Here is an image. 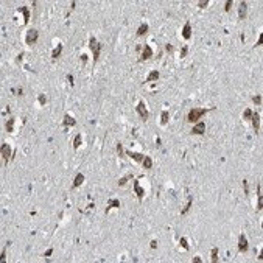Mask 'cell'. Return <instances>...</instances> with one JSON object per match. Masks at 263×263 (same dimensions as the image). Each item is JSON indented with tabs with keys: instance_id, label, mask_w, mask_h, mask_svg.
Wrapping results in <instances>:
<instances>
[{
	"instance_id": "7",
	"label": "cell",
	"mask_w": 263,
	"mask_h": 263,
	"mask_svg": "<svg viewBox=\"0 0 263 263\" xmlns=\"http://www.w3.org/2000/svg\"><path fill=\"white\" fill-rule=\"evenodd\" d=\"M204 132H206V123H204V122H198V123H195L193 129H192V134L203 135Z\"/></svg>"
},
{
	"instance_id": "15",
	"label": "cell",
	"mask_w": 263,
	"mask_h": 263,
	"mask_svg": "<svg viewBox=\"0 0 263 263\" xmlns=\"http://www.w3.org/2000/svg\"><path fill=\"white\" fill-rule=\"evenodd\" d=\"M62 125H64L66 128H69V126L72 128V126H75V125H76V120H75L72 115L66 114V115H64V120H62Z\"/></svg>"
},
{
	"instance_id": "3",
	"label": "cell",
	"mask_w": 263,
	"mask_h": 263,
	"mask_svg": "<svg viewBox=\"0 0 263 263\" xmlns=\"http://www.w3.org/2000/svg\"><path fill=\"white\" fill-rule=\"evenodd\" d=\"M38 39H39V33H38V30L31 28V30H28V31L25 33V44H26V45H33V44H36V42H38Z\"/></svg>"
},
{
	"instance_id": "26",
	"label": "cell",
	"mask_w": 263,
	"mask_h": 263,
	"mask_svg": "<svg viewBox=\"0 0 263 263\" xmlns=\"http://www.w3.org/2000/svg\"><path fill=\"white\" fill-rule=\"evenodd\" d=\"M129 179H132V175H126L125 178H120V179H119V187H123V185H126V182H128Z\"/></svg>"
},
{
	"instance_id": "4",
	"label": "cell",
	"mask_w": 263,
	"mask_h": 263,
	"mask_svg": "<svg viewBox=\"0 0 263 263\" xmlns=\"http://www.w3.org/2000/svg\"><path fill=\"white\" fill-rule=\"evenodd\" d=\"M135 111H137V114L142 117V120H145V122L148 120L150 112H148V109H147V104H145L143 101H139V103H137V106H135Z\"/></svg>"
},
{
	"instance_id": "43",
	"label": "cell",
	"mask_w": 263,
	"mask_h": 263,
	"mask_svg": "<svg viewBox=\"0 0 263 263\" xmlns=\"http://www.w3.org/2000/svg\"><path fill=\"white\" fill-rule=\"evenodd\" d=\"M51 254H53V249H48L47 252H45V254H44V257H50V255H51Z\"/></svg>"
},
{
	"instance_id": "44",
	"label": "cell",
	"mask_w": 263,
	"mask_h": 263,
	"mask_svg": "<svg viewBox=\"0 0 263 263\" xmlns=\"http://www.w3.org/2000/svg\"><path fill=\"white\" fill-rule=\"evenodd\" d=\"M5 257H6V251L3 249V251H2V255H0V260L3 261V260H5Z\"/></svg>"
},
{
	"instance_id": "11",
	"label": "cell",
	"mask_w": 263,
	"mask_h": 263,
	"mask_svg": "<svg viewBox=\"0 0 263 263\" xmlns=\"http://www.w3.org/2000/svg\"><path fill=\"white\" fill-rule=\"evenodd\" d=\"M248 16V3L246 2H240V8H238V17L241 20L246 19Z\"/></svg>"
},
{
	"instance_id": "16",
	"label": "cell",
	"mask_w": 263,
	"mask_h": 263,
	"mask_svg": "<svg viewBox=\"0 0 263 263\" xmlns=\"http://www.w3.org/2000/svg\"><path fill=\"white\" fill-rule=\"evenodd\" d=\"M126 154H128V156L134 160V162H142L143 160V154H140V153H132V151H126Z\"/></svg>"
},
{
	"instance_id": "33",
	"label": "cell",
	"mask_w": 263,
	"mask_h": 263,
	"mask_svg": "<svg viewBox=\"0 0 263 263\" xmlns=\"http://www.w3.org/2000/svg\"><path fill=\"white\" fill-rule=\"evenodd\" d=\"M187 53H188V47H187V45H184V47L181 48V53H179V55H181V58H185Z\"/></svg>"
},
{
	"instance_id": "41",
	"label": "cell",
	"mask_w": 263,
	"mask_h": 263,
	"mask_svg": "<svg viewBox=\"0 0 263 263\" xmlns=\"http://www.w3.org/2000/svg\"><path fill=\"white\" fill-rule=\"evenodd\" d=\"M261 42H263V34H260V38H258V41H257V47H260V45H261Z\"/></svg>"
},
{
	"instance_id": "31",
	"label": "cell",
	"mask_w": 263,
	"mask_h": 263,
	"mask_svg": "<svg viewBox=\"0 0 263 263\" xmlns=\"http://www.w3.org/2000/svg\"><path fill=\"white\" fill-rule=\"evenodd\" d=\"M117 154H119V157H123V154H125L123 145H122V143H117Z\"/></svg>"
},
{
	"instance_id": "18",
	"label": "cell",
	"mask_w": 263,
	"mask_h": 263,
	"mask_svg": "<svg viewBox=\"0 0 263 263\" xmlns=\"http://www.w3.org/2000/svg\"><path fill=\"white\" fill-rule=\"evenodd\" d=\"M142 165H143L145 170H151V168H153V159H151L150 156H145L143 160H142Z\"/></svg>"
},
{
	"instance_id": "24",
	"label": "cell",
	"mask_w": 263,
	"mask_h": 263,
	"mask_svg": "<svg viewBox=\"0 0 263 263\" xmlns=\"http://www.w3.org/2000/svg\"><path fill=\"white\" fill-rule=\"evenodd\" d=\"M192 206H193V198L190 196V198H188V203L185 204V207L182 209V210H181V215H187V213H188V210L192 209Z\"/></svg>"
},
{
	"instance_id": "29",
	"label": "cell",
	"mask_w": 263,
	"mask_h": 263,
	"mask_svg": "<svg viewBox=\"0 0 263 263\" xmlns=\"http://www.w3.org/2000/svg\"><path fill=\"white\" fill-rule=\"evenodd\" d=\"M212 261L213 263L218 261V248H213L212 249Z\"/></svg>"
},
{
	"instance_id": "12",
	"label": "cell",
	"mask_w": 263,
	"mask_h": 263,
	"mask_svg": "<svg viewBox=\"0 0 263 263\" xmlns=\"http://www.w3.org/2000/svg\"><path fill=\"white\" fill-rule=\"evenodd\" d=\"M134 192H135V195H137V198H139V201H142L143 199V196H145V188H142L140 187V184H139V181H134Z\"/></svg>"
},
{
	"instance_id": "40",
	"label": "cell",
	"mask_w": 263,
	"mask_h": 263,
	"mask_svg": "<svg viewBox=\"0 0 263 263\" xmlns=\"http://www.w3.org/2000/svg\"><path fill=\"white\" fill-rule=\"evenodd\" d=\"M67 81L70 83V86H73V76L72 75H67Z\"/></svg>"
},
{
	"instance_id": "45",
	"label": "cell",
	"mask_w": 263,
	"mask_h": 263,
	"mask_svg": "<svg viewBox=\"0 0 263 263\" xmlns=\"http://www.w3.org/2000/svg\"><path fill=\"white\" fill-rule=\"evenodd\" d=\"M86 61H87V55H81V62H83V64H84Z\"/></svg>"
},
{
	"instance_id": "9",
	"label": "cell",
	"mask_w": 263,
	"mask_h": 263,
	"mask_svg": "<svg viewBox=\"0 0 263 263\" xmlns=\"http://www.w3.org/2000/svg\"><path fill=\"white\" fill-rule=\"evenodd\" d=\"M120 207V199H115V198H112V199H107V207H106V210H104V213L107 215L111 212V209H119Z\"/></svg>"
},
{
	"instance_id": "36",
	"label": "cell",
	"mask_w": 263,
	"mask_h": 263,
	"mask_svg": "<svg viewBox=\"0 0 263 263\" xmlns=\"http://www.w3.org/2000/svg\"><path fill=\"white\" fill-rule=\"evenodd\" d=\"M243 188H244V195H249V185H248V181L246 179L243 181Z\"/></svg>"
},
{
	"instance_id": "13",
	"label": "cell",
	"mask_w": 263,
	"mask_h": 263,
	"mask_svg": "<svg viewBox=\"0 0 263 263\" xmlns=\"http://www.w3.org/2000/svg\"><path fill=\"white\" fill-rule=\"evenodd\" d=\"M17 11L23 14V25H26L30 22V10L26 6H19V8H17Z\"/></svg>"
},
{
	"instance_id": "46",
	"label": "cell",
	"mask_w": 263,
	"mask_h": 263,
	"mask_svg": "<svg viewBox=\"0 0 263 263\" xmlns=\"http://www.w3.org/2000/svg\"><path fill=\"white\" fill-rule=\"evenodd\" d=\"M22 58H23V53H20V55H17V62H20V61H22Z\"/></svg>"
},
{
	"instance_id": "30",
	"label": "cell",
	"mask_w": 263,
	"mask_h": 263,
	"mask_svg": "<svg viewBox=\"0 0 263 263\" xmlns=\"http://www.w3.org/2000/svg\"><path fill=\"white\" fill-rule=\"evenodd\" d=\"M251 117H252V111H251V109H244V112H243V120H251Z\"/></svg>"
},
{
	"instance_id": "32",
	"label": "cell",
	"mask_w": 263,
	"mask_h": 263,
	"mask_svg": "<svg viewBox=\"0 0 263 263\" xmlns=\"http://www.w3.org/2000/svg\"><path fill=\"white\" fill-rule=\"evenodd\" d=\"M252 103H254V104H257V106H260V104H261V95L252 97Z\"/></svg>"
},
{
	"instance_id": "17",
	"label": "cell",
	"mask_w": 263,
	"mask_h": 263,
	"mask_svg": "<svg viewBox=\"0 0 263 263\" xmlns=\"http://www.w3.org/2000/svg\"><path fill=\"white\" fill-rule=\"evenodd\" d=\"M83 182H84V175H83V173H78V175L75 176V179H73V185H72V187H73V188H78Z\"/></svg>"
},
{
	"instance_id": "1",
	"label": "cell",
	"mask_w": 263,
	"mask_h": 263,
	"mask_svg": "<svg viewBox=\"0 0 263 263\" xmlns=\"http://www.w3.org/2000/svg\"><path fill=\"white\" fill-rule=\"evenodd\" d=\"M209 112L207 107H193L190 109L187 114V122L188 123H198V120H201V117Z\"/></svg>"
},
{
	"instance_id": "6",
	"label": "cell",
	"mask_w": 263,
	"mask_h": 263,
	"mask_svg": "<svg viewBox=\"0 0 263 263\" xmlns=\"http://www.w3.org/2000/svg\"><path fill=\"white\" fill-rule=\"evenodd\" d=\"M2 157L5 164H8V160L11 159V147L8 143H2Z\"/></svg>"
},
{
	"instance_id": "37",
	"label": "cell",
	"mask_w": 263,
	"mask_h": 263,
	"mask_svg": "<svg viewBox=\"0 0 263 263\" xmlns=\"http://www.w3.org/2000/svg\"><path fill=\"white\" fill-rule=\"evenodd\" d=\"M13 92H14V94H17V97H22V95H23V89H22V87H19L17 90H16V89H13Z\"/></svg>"
},
{
	"instance_id": "47",
	"label": "cell",
	"mask_w": 263,
	"mask_h": 263,
	"mask_svg": "<svg viewBox=\"0 0 263 263\" xmlns=\"http://www.w3.org/2000/svg\"><path fill=\"white\" fill-rule=\"evenodd\" d=\"M156 145H157V147H160V139H159V137L156 139Z\"/></svg>"
},
{
	"instance_id": "23",
	"label": "cell",
	"mask_w": 263,
	"mask_h": 263,
	"mask_svg": "<svg viewBox=\"0 0 263 263\" xmlns=\"http://www.w3.org/2000/svg\"><path fill=\"white\" fill-rule=\"evenodd\" d=\"M81 145H83V135H81V134H76L75 139H73V148L78 150Z\"/></svg>"
},
{
	"instance_id": "20",
	"label": "cell",
	"mask_w": 263,
	"mask_h": 263,
	"mask_svg": "<svg viewBox=\"0 0 263 263\" xmlns=\"http://www.w3.org/2000/svg\"><path fill=\"white\" fill-rule=\"evenodd\" d=\"M61 51H62V44H58L55 47V50L51 51V59H58L59 55H61Z\"/></svg>"
},
{
	"instance_id": "28",
	"label": "cell",
	"mask_w": 263,
	"mask_h": 263,
	"mask_svg": "<svg viewBox=\"0 0 263 263\" xmlns=\"http://www.w3.org/2000/svg\"><path fill=\"white\" fill-rule=\"evenodd\" d=\"M179 244H181V248H184L185 251H188V249H190V246H188V241H187V238H185V237H182V238L179 240Z\"/></svg>"
},
{
	"instance_id": "35",
	"label": "cell",
	"mask_w": 263,
	"mask_h": 263,
	"mask_svg": "<svg viewBox=\"0 0 263 263\" xmlns=\"http://www.w3.org/2000/svg\"><path fill=\"white\" fill-rule=\"evenodd\" d=\"M209 0H201V2H198V8H206V6H209Z\"/></svg>"
},
{
	"instance_id": "5",
	"label": "cell",
	"mask_w": 263,
	"mask_h": 263,
	"mask_svg": "<svg viewBox=\"0 0 263 263\" xmlns=\"http://www.w3.org/2000/svg\"><path fill=\"white\" fill-rule=\"evenodd\" d=\"M248 249H249L248 238L244 237V234H240L238 235V252H246Z\"/></svg>"
},
{
	"instance_id": "39",
	"label": "cell",
	"mask_w": 263,
	"mask_h": 263,
	"mask_svg": "<svg viewBox=\"0 0 263 263\" xmlns=\"http://www.w3.org/2000/svg\"><path fill=\"white\" fill-rule=\"evenodd\" d=\"M165 50H167L168 53H171V51H173V45H171V44H167V45H165Z\"/></svg>"
},
{
	"instance_id": "10",
	"label": "cell",
	"mask_w": 263,
	"mask_h": 263,
	"mask_svg": "<svg viewBox=\"0 0 263 263\" xmlns=\"http://www.w3.org/2000/svg\"><path fill=\"white\" fill-rule=\"evenodd\" d=\"M251 122H252V128H254V131L258 132V129H260V114H258V112H252Z\"/></svg>"
},
{
	"instance_id": "38",
	"label": "cell",
	"mask_w": 263,
	"mask_h": 263,
	"mask_svg": "<svg viewBox=\"0 0 263 263\" xmlns=\"http://www.w3.org/2000/svg\"><path fill=\"white\" fill-rule=\"evenodd\" d=\"M150 248H151V249H156V248H157V241L153 240V241L150 243Z\"/></svg>"
},
{
	"instance_id": "42",
	"label": "cell",
	"mask_w": 263,
	"mask_h": 263,
	"mask_svg": "<svg viewBox=\"0 0 263 263\" xmlns=\"http://www.w3.org/2000/svg\"><path fill=\"white\" fill-rule=\"evenodd\" d=\"M192 261H193V263H201L203 260H201V257H193V258H192Z\"/></svg>"
},
{
	"instance_id": "34",
	"label": "cell",
	"mask_w": 263,
	"mask_h": 263,
	"mask_svg": "<svg viewBox=\"0 0 263 263\" xmlns=\"http://www.w3.org/2000/svg\"><path fill=\"white\" fill-rule=\"evenodd\" d=\"M231 8H232V0H227V2L224 3V11H226V13H229V11H231Z\"/></svg>"
},
{
	"instance_id": "14",
	"label": "cell",
	"mask_w": 263,
	"mask_h": 263,
	"mask_svg": "<svg viewBox=\"0 0 263 263\" xmlns=\"http://www.w3.org/2000/svg\"><path fill=\"white\" fill-rule=\"evenodd\" d=\"M182 38L185 41H188L190 38H192V25H190V22H187L184 25V28H182Z\"/></svg>"
},
{
	"instance_id": "22",
	"label": "cell",
	"mask_w": 263,
	"mask_h": 263,
	"mask_svg": "<svg viewBox=\"0 0 263 263\" xmlns=\"http://www.w3.org/2000/svg\"><path fill=\"white\" fill-rule=\"evenodd\" d=\"M148 30H150L148 23H142L139 28H137V36H145V34L148 33Z\"/></svg>"
},
{
	"instance_id": "21",
	"label": "cell",
	"mask_w": 263,
	"mask_h": 263,
	"mask_svg": "<svg viewBox=\"0 0 263 263\" xmlns=\"http://www.w3.org/2000/svg\"><path fill=\"white\" fill-rule=\"evenodd\" d=\"M168 120H170V112L168 111H162V114H160V125L165 126L168 123Z\"/></svg>"
},
{
	"instance_id": "19",
	"label": "cell",
	"mask_w": 263,
	"mask_h": 263,
	"mask_svg": "<svg viewBox=\"0 0 263 263\" xmlns=\"http://www.w3.org/2000/svg\"><path fill=\"white\" fill-rule=\"evenodd\" d=\"M159 76H160V73L157 70H153V72H150V75L147 76V83H151V81H157L159 79Z\"/></svg>"
},
{
	"instance_id": "27",
	"label": "cell",
	"mask_w": 263,
	"mask_h": 263,
	"mask_svg": "<svg viewBox=\"0 0 263 263\" xmlns=\"http://www.w3.org/2000/svg\"><path fill=\"white\" fill-rule=\"evenodd\" d=\"M47 101H48V100H47V97H45L44 94L38 95V103H39L41 106H45V104H47Z\"/></svg>"
},
{
	"instance_id": "2",
	"label": "cell",
	"mask_w": 263,
	"mask_h": 263,
	"mask_svg": "<svg viewBox=\"0 0 263 263\" xmlns=\"http://www.w3.org/2000/svg\"><path fill=\"white\" fill-rule=\"evenodd\" d=\"M89 47L92 48V51H94V62H97L98 59H100V53H101V50H103V44L101 42H98L94 36L89 39Z\"/></svg>"
},
{
	"instance_id": "25",
	"label": "cell",
	"mask_w": 263,
	"mask_h": 263,
	"mask_svg": "<svg viewBox=\"0 0 263 263\" xmlns=\"http://www.w3.org/2000/svg\"><path fill=\"white\" fill-rule=\"evenodd\" d=\"M14 122H16L14 117H11V119L6 122V131H8V132H13V131H14Z\"/></svg>"
},
{
	"instance_id": "8",
	"label": "cell",
	"mask_w": 263,
	"mask_h": 263,
	"mask_svg": "<svg viewBox=\"0 0 263 263\" xmlns=\"http://www.w3.org/2000/svg\"><path fill=\"white\" fill-rule=\"evenodd\" d=\"M150 58H153V48L150 47V45H143L142 55H140V61H147Z\"/></svg>"
}]
</instances>
